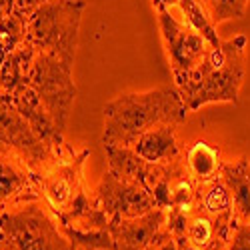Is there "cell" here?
<instances>
[{
  "label": "cell",
  "mask_w": 250,
  "mask_h": 250,
  "mask_svg": "<svg viewBox=\"0 0 250 250\" xmlns=\"http://www.w3.org/2000/svg\"><path fill=\"white\" fill-rule=\"evenodd\" d=\"M184 100L176 86L120 94L104 106V146H132L140 134L162 124L184 122Z\"/></svg>",
  "instance_id": "6da1fadb"
},
{
  "label": "cell",
  "mask_w": 250,
  "mask_h": 250,
  "mask_svg": "<svg viewBox=\"0 0 250 250\" xmlns=\"http://www.w3.org/2000/svg\"><path fill=\"white\" fill-rule=\"evenodd\" d=\"M246 44L244 34L230 40H222L218 46H210L200 64L174 84L184 100L188 112L202 108L212 102H234L238 104V94L246 72Z\"/></svg>",
  "instance_id": "7a4b0ae2"
},
{
  "label": "cell",
  "mask_w": 250,
  "mask_h": 250,
  "mask_svg": "<svg viewBox=\"0 0 250 250\" xmlns=\"http://www.w3.org/2000/svg\"><path fill=\"white\" fill-rule=\"evenodd\" d=\"M88 156V148L74 150L66 142V146L36 172L40 200L52 212L58 224L70 222L96 202L94 192L86 188L82 174Z\"/></svg>",
  "instance_id": "3957f363"
},
{
  "label": "cell",
  "mask_w": 250,
  "mask_h": 250,
  "mask_svg": "<svg viewBox=\"0 0 250 250\" xmlns=\"http://www.w3.org/2000/svg\"><path fill=\"white\" fill-rule=\"evenodd\" d=\"M0 250H74L42 200L0 212Z\"/></svg>",
  "instance_id": "277c9868"
},
{
  "label": "cell",
  "mask_w": 250,
  "mask_h": 250,
  "mask_svg": "<svg viewBox=\"0 0 250 250\" xmlns=\"http://www.w3.org/2000/svg\"><path fill=\"white\" fill-rule=\"evenodd\" d=\"M86 0H50L26 20V40L36 52H48L74 64L78 30Z\"/></svg>",
  "instance_id": "5b68a950"
},
{
  "label": "cell",
  "mask_w": 250,
  "mask_h": 250,
  "mask_svg": "<svg viewBox=\"0 0 250 250\" xmlns=\"http://www.w3.org/2000/svg\"><path fill=\"white\" fill-rule=\"evenodd\" d=\"M70 62L48 52H36L28 72V86L36 92L42 106L54 120L56 128L64 134L76 100Z\"/></svg>",
  "instance_id": "8992f818"
},
{
  "label": "cell",
  "mask_w": 250,
  "mask_h": 250,
  "mask_svg": "<svg viewBox=\"0 0 250 250\" xmlns=\"http://www.w3.org/2000/svg\"><path fill=\"white\" fill-rule=\"evenodd\" d=\"M0 150L16 154L34 172H38L62 148L52 150L36 134V130L30 126V122L18 112V108L10 102V98L0 96Z\"/></svg>",
  "instance_id": "52a82bcc"
},
{
  "label": "cell",
  "mask_w": 250,
  "mask_h": 250,
  "mask_svg": "<svg viewBox=\"0 0 250 250\" xmlns=\"http://www.w3.org/2000/svg\"><path fill=\"white\" fill-rule=\"evenodd\" d=\"M158 14V26L164 40V48L170 60L174 84L188 76L210 50V42L200 36L186 22L176 20L168 8H154Z\"/></svg>",
  "instance_id": "ba28073f"
},
{
  "label": "cell",
  "mask_w": 250,
  "mask_h": 250,
  "mask_svg": "<svg viewBox=\"0 0 250 250\" xmlns=\"http://www.w3.org/2000/svg\"><path fill=\"white\" fill-rule=\"evenodd\" d=\"M92 192L98 206L106 212L110 222L120 218H136L156 208L150 194L140 184L120 178L110 170L104 172Z\"/></svg>",
  "instance_id": "9c48e42d"
},
{
  "label": "cell",
  "mask_w": 250,
  "mask_h": 250,
  "mask_svg": "<svg viewBox=\"0 0 250 250\" xmlns=\"http://www.w3.org/2000/svg\"><path fill=\"white\" fill-rule=\"evenodd\" d=\"M34 200H40L36 172L16 154L0 150V208Z\"/></svg>",
  "instance_id": "30bf717a"
},
{
  "label": "cell",
  "mask_w": 250,
  "mask_h": 250,
  "mask_svg": "<svg viewBox=\"0 0 250 250\" xmlns=\"http://www.w3.org/2000/svg\"><path fill=\"white\" fill-rule=\"evenodd\" d=\"M166 220V210H154L136 216V218H120L110 222V236L114 242L112 250H146L158 230Z\"/></svg>",
  "instance_id": "8fae6325"
},
{
  "label": "cell",
  "mask_w": 250,
  "mask_h": 250,
  "mask_svg": "<svg viewBox=\"0 0 250 250\" xmlns=\"http://www.w3.org/2000/svg\"><path fill=\"white\" fill-rule=\"evenodd\" d=\"M234 222H222L194 206L186 214L184 240L186 244H190L198 250H224L228 238H230Z\"/></svg>",
  "instance_id": "7c38bea8"
},
{
  "label": "cell",
  "mask_w": 250,
  "mask_h": 250,
  "mask_svg": "<svg viewBox=\"0 0 250 250\" xmlns=\"http://www.w3.org/2000/svg\"><path fill=\"white\" fill-rule=\"evenodd\" d=\"M104 150L108 158V170L120 178L140 184L144 190L160 172V162L142 160L130 146H104Z\"/></svg>",
  "instance_id": "4fadbf2b"
},
{
  "label": "cell",
  "mask_w": 250,
  "mask_h": 250,
  "mask_svg": "<svg viewBox=\"0 0 250 250\" xmlns=\"http://www.w3.org/2000/svg\"><path fill=\"white\" fill-rule=\"evenodd\" d=\"M130 148L146 162H166L182 154L174 124H162V126L140 134Z\"/></svg>",
  "instance_id": "5bb4252c"
},
{
  "label": "cell",
  "mask_w": 250,
  "mask_h": 250,
  "mask_svg": "<svg viewBox=\"0 0 250 250\" xmlns=\"http://www.w3.org/2000/svg\"><path fill=\"white\" fill-rule=\"evenodd\" d=\"M220 178L232 194L236 220L250 222V162L246 158L222 162Z\"/></svg>",
  "instance_id": "9a60e30c"
},
{
  "label": "cell",
  "mask_w": 250,
  "mask_h": 250,
  "mask_svg": "<svg viewBox=\"0 0 250 250\" xmlns=\"http://www.w3.org/2000/svg\"><path fill=\"white\" fill-rule=\"evenodd\" d=\"M182 160L198 184L218 178L220 166L224 162L220 158V150L208 140H194L188 148L182 150Z\"/></svg>",
  "instance_id": "2e32d148"
},
{
  "label": "cell",
  "mask_w": 250,
  "mask_h": 250,
  "mask_svg": "<svg viewBox=\"0 0 250 250\" xmlns=\"http://www.w3.org/2000/svg\"><path fill=\"white\" fill-rule=\"evenodd\" d=\"M194 206L200 208L202 212L222 220V222H234L236 220L232 194L228 190V186L222 182L220 176L198 186Z\"/></svg>",
  "instance_id": "e0dca14e"
},
{
  "label": "cell",
  "mask_w": 250,
  "mask_h": 250,
  "mask_svg": "<svg viewBox=\"0 0 250 250\" xmlns=\"http://www.w3.org/2000/svg\"><path fill=\"white\" fill-rule=\"evenodd\" d=\"M34 54L36 50L26 40L22 46H18L2 60V64H0V90H2L4 96L12 94L20 86L28 84V72L32 66Z\"/></svg>",
  "instance_id": "ac0fdd59"
},
{
  "label": "cell",
  "mask_w": 250,
  "mask_h": 250,
  "mask_svg": "<svg viewBox=\"0 0 250 250\" xmlns=\"http://www.w3.org/2000/svg\"><path fill=\"white\" fill-rule=\"evenodd\" d=\"M178 6L184 14V22L194 28L200 36H204L210 42V46H218L222 42L216 32V24L212 22L210 14H208L200 0H178Z\"/></svg>",
  "instance_id": "d6986e66"
},
{
  "label": "cell",
  "mask_w": 250,
  "mask_h": 250,
  "mask_svg": "<svg viewBox=\"0 0 250 250\" xmlns=\"http://www.w3.org/2000/svg\"><path fill=\"white\" fill-rule=\"evenodd\" d=\"M26 16L18 12L0 20V64L10 52L26 42Z\"/></svg>",
  "instance_id": "ffe728a7"
},
{
  "label": "cell",
  "mask_w": 250,
  "mask_h": 250,
  "mask_svg": "<svg viewBox=\"0 0 250 250\" xmlns=\"http://www.w3.org/2000/svg\"><path fill=\"white\" fill-rule=\"evenodd\" d=\"M66 238L72 242L74 250H112L114 242L110 230H74V228L60 226Z\"/></svg>",
  "instance_id": "44dd1931"
},
{
  "label": "cell",
  "mask_w": 250,
  "mask_h": 250,
  "mask_svg": "<svg viewBox=\"0 0 250 250\" xmlns=\"http://www.w3.org/2000/svg\"><path fill=\"white\" fill-rule=\"evenodd\" d=\"M200 2L210 14L212 22L220 24L230 18H242L246 12L248 0H200Z\"/></svg>",
  "instance_id": "7402d4cb"
},
{
  "label": "cell",
  "mask_w": 250,
  "mask_h": 250,
  "mask_svg": "<svg viewBox=\"0 0 250 250\" xmlns=\"http://www.w3.org/2000/svg\"><path fill=\"white\" fill-rule=\"evenodd\" d=\"M224 250H250V222H234Z\"/></svg>",
  "instance_id": "603a6c76"
},
{
  "label": "cell",
  "mask_w": 250,
  "mask_h": 250,
  "mask_svg": "<svg viewBox=\"0 0 250 250\" xmlns=\"http://www.w3.org/2000/svg\"><path fill=\"white\" fill-rule=\"evenodd\" d=\"M46 2H50V0H14V12L28 18L38 6H42Z\"/></svg>",
  "instance_id": "cb8c5ba5"
},
{
  "label": "cell",
  "mask_w": 250,
  "mask_h": 250,
  "mask_svg": "<svg viewBox=\"0 0 250 250\" xmlns=\"http://www.w3.org/2000/svg\"><path fill=\"white\" fill-rule=\"evenodd\" d=\"M14 12V0H0V20Z\"/></svg>",
  "instance_id": "d4e9b609"
},
{
  "label": "cell",
  "mask_w": 250,
  "mask_h": 250,
  "mask_svg": "<svg viewBox=\"0 0 250 250\" xmlns=\"http://www.w3.org/2000/svg\"><path fill=\"white\" fill-rule=\"evenodd\" d=\"M174 4H178V0H152L154 8H170Z\"/></svg>",
  "instance_id": "484cf974"
},
{
  "label": "cell",
  "mask_w": 250,
  "mask_h": 250,
  "mask_svg": "<svg viewBox=\"0 0 250 250\" xmlns=\"http://www.w3.org/2000/svg\"><path fill=\"white\" fill-rule=\"evenodd\" d=\"M180 250H198V248H194V246H190V244H182Z\"/></svg>",
  "instance_id": "4316f807"
},
{
  "label": "cell",
  "mask_w": 250,
  "mask_h": 250,
  "mask_svg": "<svg viewBox=\"0 0 250 250\" xmlns=\"http://www.w3.org/2000/svg\"><path fill=\"white\" fill-rule=\"evenodd\" d=\"M146 250H156V244H154V242H152V244H150V246H148V248H146Z\"/></svg>",
  "instance_id": "83f0119b"
},
{
  "label": "cell",
  "mask_w": 250,
  "mask_h": 250,
  "mask_svg": "<svg viewBox=\"0 0 250 250\" xmlns=\"http://www.w3.org/2000/svg\"><path fill=\"white\" fill-rule=\"evenodd\" d=\"M0 96H4V94H2V90H0Z\"/></svg>",
  "instance_id": "f1b7e54d"
},
{
  "label": "cell",
  "mask_w": 250,
  "mask_h": 250,
  "mask_svg": "<svg viewBox=\"0 0 250 250\" xmlns=\"http://www.w3.org/2000/svg\"><path fill=\"white\" fill-rule=\"evenodd\" d=\"M0 212H2V208H0Z\"/></svg>",
  "instance_id": "f546056e"
}]
</instances>
